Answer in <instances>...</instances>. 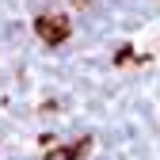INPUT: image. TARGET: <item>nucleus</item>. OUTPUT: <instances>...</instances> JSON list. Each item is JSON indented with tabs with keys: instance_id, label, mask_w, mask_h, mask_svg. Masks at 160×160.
I'll use <instances>...</instances> for the list:
<instances>
[{
	"instance_id": "obj_1",
	"label": "nucleus",
	"mask_w": 160,
	"mask_h": 160,
	"mask_svg": "<svg viewBox=\"0 0 160 160\" xmlns=\"http://www.w3.org/2000/svg\"><path fill=\"white\" fill-rule=\"evenodd\" d=\"M69 31H72V23L65 15H34V34L42 38L46 46H61L69 38Z\"/></svg>"
},
{
	"instance_id": "obj_2",
	"label": "nucleus",
	"mask_w": 160,
	"mask_h": 160,
	"mask_svg": "<svg viewBox=\"0 0 160 160\" xmlns=\"http://www.w3.org/2000/svg\"><path fill=\"white\" fill-rule=\"evenodd\" d=\"M80 152H84V141H76V145H50V152L42 160H76Z\"/></svg>"
}]
</instances>
